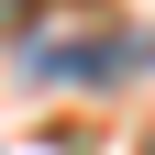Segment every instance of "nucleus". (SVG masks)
<instances>
[{
    "mask_svg": "<svg viewBox=\"0 0 155 155\" xmlns=\"http://www.w3.org/2000/svg\"><path fill=\"white\" fill-rule=\"evenodd\" d=\"M122 67H144V45H133V33H89V45H45V55H33V78H67V89L122 78Z\"/></svg>",
    "mask_w": 155,
    "mask_h": 155,
    "instance_id": "1",
    "label": "nucleus"
}]
</instances>
